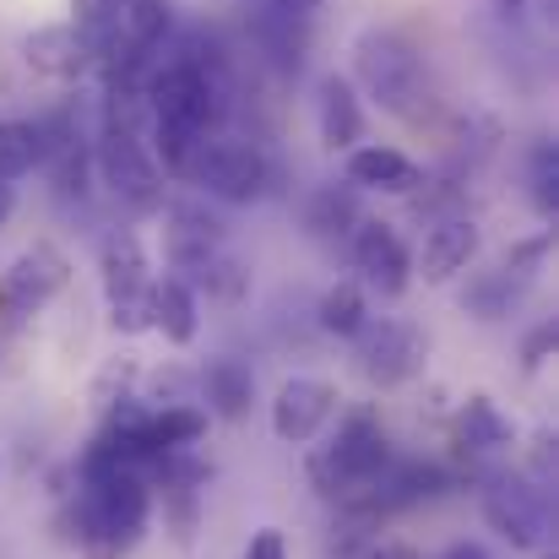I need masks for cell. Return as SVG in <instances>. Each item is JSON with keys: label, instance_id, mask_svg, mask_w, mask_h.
Segmentation results:
<instances>
[{"label": "cell", "instance_id": "7", "mask_svg": "<svg viewBox=\"0 0 559 559\" xmlns=\"http://www.w3.org/2000/svg\"><path fill=\"white\" fill-rule=\"evenodd\" d=\"M93 164L104 175V186L115 201L136 206V212H158L164 206V175L147 153V142L126 126H104L98 131V147H93Z\"/></svg>", "mask_w": 559, "mask_h": 559}, {"label": "cell", "instance_id": "28", "mask_svg": "<svg viewBox=\"0 0 559 559\" xmlns=\"http://www.w3.org/2000/svg\"><path fill=\"white\" fill-rule=\"evenodd\" d=\"M239 559H288V544H283V533H277V527H261Z\"/></svg>", "mask_w": 559, "mask_h": 559}, {"label": "cell", "instance_id": "14", "mask_svg": "<svg viewBox=\"0 0 559 559\" xmlns=\"http://www.w3.org/2000/svg\"><path fill=\"white\" fill-rule=\"evenodd\" d=\"M250 38L261 44V55L277 71H299L305 49H310V16H294V11H277V5L261 0V11L250 16Z\"/></svg>", "mask_w": 559, "mask_h": 559}, {"label": "cell", "instance_id": "16", "mask_svg": "<svg viewBox=\"0 0 559 559\" xmlns=\"http://www.w3.org/2000/svg\"><path fill=\"white\" fill-rule=\"evenodd\" d=\"M418 164L407 158V153H396V147H354L348 153V186H365V190H385V195H407V190H418Z\"/></svg>", "mask_w": 559, "mask_h": 559}, {"label": "cell", "instance_id": "8", "mask_svg": "<svg viewBox=\"0 0 559 559\" xmlns=\"http://www.w3.org/2000/svg\"><path fill=\"white\" fill-rule=\"evenodd\" d=\"M484 522L516 549H544L549 544V495L533 478H489Z\"/></svg>", "mask_w": 559, "mask_h": 559}, {"label": "cell", "instance_id": "12", "mask_svg": "<svg viewBox=\"0 0 559 559\" xmlns=\"http://www.w3.org/2000/svg\"><path fill=\"white\" fill-rule=\"evenodd\" d=\"M66 288V255L60 250H49V245H33V250H22L16 261H11V272H5V299H11V310H44L55 294Z\"/></svg>", "mask_w": 559, "mask_h": 559}, {"label": "cell", "instance_id": "34", "mask_svg": "<svg viewBox=\"0 0 559 559\" xmlns=\"http://www.w3.org/2000/svg\"><path fill=\"white\" fill-rule=\"evenodd\" d=\"M522 5H527V0H500V11H522Z\"/></svg>", "mask_w": 559, "mask_h": 559}, {"label": "cell", "instance_id": "25", "mask_svg": "<svg viewBox=\"0 0 559 559\" xmlns=\"http://www.w3.org/2000/svg\"><path fill=\"white\" fill-rule=\"evenodd\" d=\"M516 288H522V277H516L511 266H500V272H478V283L462 294V305H467L478 321H500V316H511Z\"/></svg>", "mask_w": 559, "mask_h": 559}, {"label": "cell", "instance_id": "19", "mask_svg": "<svg viewBox=\"0 0 559 559\" xmlns=\"http://www.w3.org/2000/svg\"><path fill=\"white\" fill-rule=\"evenodd\" d=\"M201 396H206V413L245 418L250 402H255V374H250V365H239V359H212L201 370Z\"/></svg>", "mask_w": 559, "mask_h": 559}, {"label": "cell", "instance_id": "5", "mask_svg": "<svg viewBox=\"0 0 559 559\" xmlns=\"http://www.w3.org/2000/svg\"><path fill=\"white\" fill-rule=\"evenodd\" d=\"M98 266H104V299H109L115 332H126V337L153 332V266L142 255V239L131 228L104 234Z\"/></svg>", "mask_w": 559, "mask_h": 559}, {"label": "cell", "instance_id": "20", "mask_svg": "<svg viewBox=\"0 0 559 559\" xmlns=\"http://www.w3.org/2000/svg\"><path fill=\"white\" fill-rule=\"evenodd\" d=\"M456 435H462V445L478 451V456H495V451H511V445H516V424L500 413L495 396H467V402H462V418H456Z\"/></svg>", "mask_w": 559, "mask_h": 559}, {"label": "cell", "instance_id": "2", "mask_svg": "<svg viewBox=\"0 0 559 559\" xmlns=\"http://www.w3.org/2000/svg\"><path fill=\"white\" fill-rule=\"evenodd\" d=\"M385 467H391L385 424H380V413L359 407V413H348V418L337 424V435L316 451L310 478L321 484V495H332V500H354V495L370 489Z\"/></svg>", "mask_w": 559, "mask_h": 559}, {"label": "cell", "instance_id": "9", "mask_svg": "<svg viewBox=\"0 0 559 559\" xmlns=\"http://www.w3.org/2000/svg\"><path fill=\"white\" fill-rule=\"evenodd\" d=\"M359 343V370L370 385H402L424 370V332L413 321H365Z\"/></svg>", "mask_w": 559, "mask_h": 559}, {"label": "cell", "instance_id": "23", "mask_svg": "<svg viewBox=\"0 0 559 559\" xmlns=\"http://www.w3.org/2000/svg\"><path fill=\"white\" fill-rule=\"evenodd\" d=\"M316 321H321L326 337H359L365 321H370L365 288H359V283H337V288H326L321 305H316Z\"/></svg>", "mask_w": 559, "mask_h": 559}, {"label": "cell", "instance_id": "13", "mask_svg": "<svg viewBox=\"0 0 559 559\" xmlns=\"http://www.w3.org/2000/svg\"><path fill=\"white\" fill-rule=\"evenodd\" d=\"M478 223L473 217H440L435 228H429V239H424V255H418V272H424V283H451L456 272H467L473 266V255H478Z\"/></svg>", "mask_w": 559, "mask_h": 559}, {"label": "cell", "instance_id": "26", "mask_svg": "<svg viewBox=\"0 0 559 559\" xmlns=\"http://www.w3.org/2000/svg\"><path fill=\"white\" fill-rule=\"evenodd\" d=\"M527 190H533V206H538L544 217H555V206H559V147L555 142H538V147H533Z\"/></svg>", "mask_w": 559, "mask_h": 559}, {"label": "cell", "instance_id": "4", "mask_svg": "<svg viewBox=\"0 0 559 559\" xmlns=\"http://www.w3.org/2000/svg\"><path fill=\"white\" fill-rule=\"evenodd\" d=\"M147 109H153V126H175L190 136H206V126L223 120V82L195 60H169L153 82H147Z\"/></svg>", "mask_w": 559, "mask_h": 559}, {"label": "cell", "instance_id": "11", "mask_svg": "<svg viewBox=\"0 0 559 559\" xmlns=\"http://www.w3.org/2000/svg\"><path fill=\"white\" fill-rule=\"evenodd\" d=\"M354 266L365 272V283L380 294H402L407 277H413V255L402 245V234L391 223H359L354 228Z\"/></svg>", "mask_w": 559, "mask_h": 559}, {"label": "cell", "instance_id": "29", "mask_svg": "<svg viewBox=\"0 0 559 559\" xmlns=\"http://www.w3.org/2000/svg\"><path fill=\"white\" fill-rule=\"evenodd\" d=\"M549 348H555V321H544V326L522 343V365H527V370H538V365L549 359Z\"/></svg>", "mask_w": 559, "mask_h": 559}, {"label": "cell", "instance_id": "33", "mask_svg": "<svg viewBox=\"0 0 559 559\" xmlns=\"http://www.w3.org/2000/svg\"><path fill=\"white\" fill-rule=\"evenodd\" d=\"M11 206H16V190L0 186V228H5V217H11Z\"/></svg>", "mask_w": 559, "mask_h": 559}, {"label": "cell", "instance_id": "31", "mask_svg": "<svg viewBox=\"0 0 559 559\" xmlns=\"http://www.w3.org/2000/svg\"><path fill=\"white\" fill-rule=\"evenodd\" d=\"M370 559H424L418 549H407V544H385V549H374Z\"/></svg>", "mask_w": 559, "mask_h": 559}, {"label": "cell", "instance_id": "17", "mask_svg": "<svg viewBox=\"0 0 559 559\" xmlns=\"http://www.w3.org/2000/svg\"><path fill=\"white\" fill-rule=\"evenodd\" d=\"M316 115H321V142L326 147H359L365 142V109H359V93L348 76H321V98H316Z\"/></svg>", "mask_w": 559, "mask_h": 559}, {"label": "cell", "instance_id": "30", "mask_svg": "<svg viewBox=\"0 0 559 559\" xmlns=\"http://www.w3.org/2000/svg\"><path fill=\"white\" fill-rule=\"evenodd\" d=\"M266 5H277V11H294V16H310L316 5H326V0H266Z\"/></svg>", "mask_w": 559, "mask_h": 559}, {"label": "cell", "instance_id": "1", "mask_svg": "<svg viewBox=\"0 0 559 559\" xmlns=\"http://www.w3.org/2000/svg\"><path fill=\"white\" fill-rule=\"evenodd\" d=\"M153 516V489L147 473H126V467H82V489H76V544L87 559H120L136 549V538L147 533Z\"/></svg>", "mask_w": 559, "mask_h": 559}, {"label": "cell", "instance_id": "27", "mask_svg": "<svg viewBox=\"0 0 559 559\" xmlns=\"http://www.w3.org/2000/svg\"><path fill=\"white\" fill-rule=\"evenodd\" d=\"M153 142H158V158H164V169H175V175H190V158H195L201 136H190V131H175V126H153Z\"/></svg>", "mask_w": 559, "mask_h": 559}, {"label": "cell", "instance_id": "15", "mask_svg": "<svg viewBox=\"0 0 559 559\" xmlns=\"http://www.w3.org/2000/svg\"><path fill=\"white\" fill-rule=\"evenodd\" d=\"M22 55H27V66H33L38 76H49V82H71V76L87 71V44H82V33L66 27V22L33 27V33L22 38Z\"/></svg>", "mask_w": 559, "mask_h": 559}, {"label": "cell", "instance_id": "3", "mask_svg": "<svg viewBox=\"0 0 559 559\" xmlns=\"http://www.w3.org/2000/svg\"><path fill=\"white\" fill-rule=\"evenodd\" d=\"M354 71H359L365 93L385 115L424 120V109H429V76H424L418 49L402 33H365L359 49H354Z\"/></svg>", "mask_w": 559, "mask_h": 559}, {"label": "cell", "instance_id": "6", "mask_svg": "<svg viewBox=\"0 0 559 559\" xmlns=\"http://www.w3.org/2000/svg\"><path fill=\"white\" fill-rule=\"evenodd\" d=\"M186 180H195V186L206 190V195H217V201L245 206V201L266 195V186H272V164H266L261 147H250V142H234V136H201V147H195V158H190Z\"/></svg>", "mask_w": 559, "mask_h": 559}, {"label": "cell", "instance_id": "21", "mask_svg": "<svg viewBox=\"0 0 559 559\" xmlns=\"http://www.w3.org/2000/svg\"><path fill=\"white\" fill-rule=\"evenodd\" d=\"M305 223H310V234L316 239H348L365 217H359V195H354V186L343 180H332V186H316V195H310V212H305Z\"/></svg>", "mask_w": 559, "mask_h": 559}, {"label": "cell", "instance_id": "10", "mask_svg": "<svg viewBox=\"0 0 559 559\" xmlns=\"http://www.w3.org/2000/svg\"><path fill=\"white\" fill-rule=\"evenodd\" d=\"M337 385L332 380H316V374H294V380H283V391H277V402H272V435L283 440V445H310L321 429H326V418L337 413Z\"/></svg>", "mask_w": 559, "mask_h": 559}, {"label": "cell", "instance_id": "18", "mask_svg": "<svg viewBox=\"0 0 559 559\" xmlns=\"http://www.w3.org/2000/svg\"><path fill=\"white\" fill-rule=\"evenodd\" d=\"M153 332H164L175 348L195 343V332H201L195 283H186V277H153Z\"/></svg>", "mask_w": 559, "mask_h": 559}, {"label": "cell", "instance_id": "32", "mask_svg": "<svg viewBox=\"0 0 559 559\" xmlns=\"http://www.w3.org/2000/svg\"><path fill=\"white\" fill-rule=\"evenodd\" d=\"M440 559H489V555H484L478 544H451V549H445Z\"/></svg>", "mask_w": 559, "mask_h": 559}, {"label": "cell", "instance_id": "22", "mask_svg": "<svg viewBox=\"0 0 559 559\" xmlns=\"http://www.w3.org/2000/svg\"><path fill=\"white\" fill-rule=\"evenodd\" d=\"M206 407H195V402H169L164 413H153L147 418V445L158 451V456H175V451H186L195 445L201 435H206Z\"/></svg>", "mask_w": 559, "mask_h": 559}, {"label": "cell", "instance_id": "24", "mask_svg": "<svg viewBox=\"0 0 559 559\" xmlns=\"http://www.w3.org/2000/svg\"><path fill=\"white\" fill-rule=\"evenodd\" d=\"M33 164H44V136L27 120H0V186L22 180Z\"/></svg>", "mask_w": 559, "mask_h": 559}]
</instances>
